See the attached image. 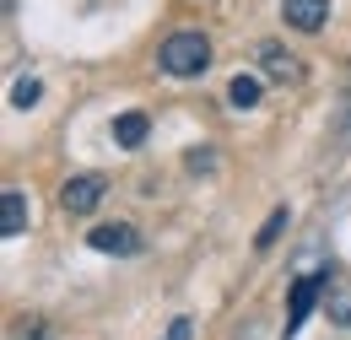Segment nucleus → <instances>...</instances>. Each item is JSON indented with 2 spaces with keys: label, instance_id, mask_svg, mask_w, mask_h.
<instances>
[{
  "label": "nucleus",
  "instance_id": "nucleus-1",
  "mask_svg": "<svg viewBox=\"0 0 351 340\" xmlns=\"http://www.w3.org/2000/svg\"><path fill=\"white\" fill-rule=\"evenodd\" d=\"M157 65L178 76V82H189V76H206L211 71V38L206 33H168L162 49H157Z\"/></svg>",
  "mask_w": 351,
  "mask_h": 340
},
{
  "label": "nucleus",
  "instance_id": "nucleus-2",
  "mask_svg": "<svg viewBox=\"0 0 351 340\" xmlns=\"http://www.w3.org/2000/svg\"><path fill=\"white\" fill-rule=\"evenodd\" d=\"M87 243L97 249V254H119V259H130V254H141V249H146L141 227H130V221H103V227H92Z\"/></svg>",
  "mask_w": 351,
  "mask_h": 340
},
{
  "label": "nucleus",
  "instance_id": "nucleus-3",
  "mask_svg": "<svg viewBox=\"0 0 351 340\" xmlns=\"http://www.w3.org/2000/svg\"><path fill=\"white\" fill-rule=\"evenodd\" d=\"M330 287V270H313V276H298L292 281V298H287V335H298L308 319V308L319 302V292Z\"/></svg>",
  "mask_w": 351,
  "mask_h": 340
},
{
  "label": "nucleus",
  "instance_id": "nucleus-4",
  "mask_svg": "<svg viewBox=\"0 0 351 340\" xmlns=\"http://www.w3.org/2000/svg\"><path fill=\"white\" fill-rule=\"evenodd\" d=\"M103 189H108V184H103L97 173H76V178H65V189H60V206H65L71 216H92L97 206H103Z\"/></svg>",
  "mask_w": 351,
  "mask_h": 340
},
{
  "label": "nucleus",
  "instance_id": "nucleus-5",
  "mask_svg": "<svg viewBox=\"0 0 351 340\" xmlns=\"http://www.w3.org/2000/svg\"><path fill=\"white\" fill-rule=\"evenodd\" d=\"M254 54H260V76H265V82H276V86L303 82V65H298L292 49H281V43H260Z\"/></svg>",
  "mask_w": 351,
  "mask_h": 340
},
{
  "label": "nucleus",
  "instance_id": "nucleus-6",
  "mask_svg": "<svg viewBox=\"0 0 351 340\" xmlns=\"http://www.w3.org/2000/svg\"><path fill=\"white\" fill-rule=\"evenodd\" d=\"M281 16H287V27H298V33H319L324 16H330V0H281Z\"/></svg>",
  "mask_w": 351,
  "mask_h": 340
},
{
  "label": "nucleus",
  "instance_id": "nucleus-7",
  "mask_svg": "<svg viewBox=\"0 0 351 340\" xmlns=\"http://www.w3.org/2000/svg\"><path fill=\"white\" fill-rule=\"evenodd\" d=\"M27 232V200L22 189H5L0 195V238H22Z\"/></svg>",
  "mask_w": 351,
  "mask_h": 340
},
{
  "label": "nucleus",
  "instance_id": "nucleus-8",
  "mask_svg": "<svg viewBox=\"0 0 351 340\" xmlns=\"http://www.w3.org/2000/svg\"><path fill=\"white\" fill-rule=\"evenodd\" d=\"M146 135H152V119H146L141 108H130V114H119V119H114V146H125V151L146 146Z\"/></svg>",
  "mask_w": 351,
  "mask_h": 340
},
{
  "label": "nucleus",
  "instance_id": "nucleus-9",
  "mask_svg": "<svg viewBox=\"0 0 351 340\" xmlns=\"http://www.w3.org/2000/svg\"><path fill=\"white\" fill-rule=\"evenodd\" d=\"M260 82L265 76H243V71H238L232 86H227V103H232V108H254V103H260Z\"/></svg>",
  "mask_w": 351,
  "mask_h": 340
},
{
  "label": "nucleus",
  "instance_id": "nucleus-10",
  "mask_svg": "<svg viewBox=\"0 0 351 340\" xmlns=\"http://www.w3.org/2000/svg\"><path fill=\"white\" fill-rule=\"evenodd\" d=\"M281 232H287V206H276V211H270V221L254 232V249H276V238H281Z\"/></svg>",
  "mask_w": 351,
  "mask_h": 340
},
{
  "label": "nucleus",
  "instance_id": "nucleus-11",
  "mask_svg": "<svg viewBox=\"0 0 351 340\" xmlns=\"http://www.w3.org/2000/svg\"><path fill=\"white\" fill-rule=\"evenodd\" d=\"M38 97H44V82H33V76H22V82L11 86V103H16V108H33Z\"/></svg>",
  "mask_w": 351,
  "mask_h": 340
},
{
  "label": "nucleus",
  "instance_id": "nucleus-12",
  "mask_svg": "<svg viewBox=\"0 0 351 340\" xmlns=\"http://www.w3.org/2000/svg\"><path fill=\"white\" fill-rule=\"evenodd\" d=\"M184 168H189V173H211V168H217V157H211V151H189Z\"/></svg>",
  "mask_w": 351,
  "mask_h": 340
},
{
  "label": "nucleus",
  "instance_id": "nucleus-13",
  "mask_svg": "<svg viewBox=\"0 0 351 340\" xmlns=\"http://www.w3.org/2000/svg\"><path fill=\"white\" fill-rule=\"evenodd\" d=\"M330 319H335V324H346V330H351V298H335V302H330Z\"/></svg>",
  "mask_w": 351,
  "mask_h": 340
},
{
  "label": "nucleus",
  "instance_id": "nucleus-14",
  "mask_svg": "<svg viewBox=\"0 0 351 340\" xmlns=\"http://www.w3.org/2000/svg\"><path fill=\"white\" fill-rule=\"evenodd\" d=\"M168 340H189V319H173V330H168Z\"/></svg>",
  "mask_w": 351,
  "mask_h": 340
}]
</instances>
